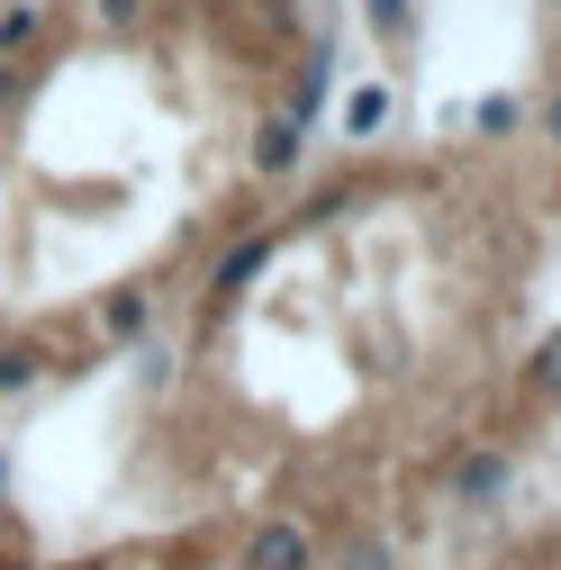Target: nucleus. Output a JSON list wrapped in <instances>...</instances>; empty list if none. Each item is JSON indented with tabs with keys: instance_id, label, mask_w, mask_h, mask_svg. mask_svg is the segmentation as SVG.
<instances>
[{
	"instance_id": "obj_1",
	"label": "nucleus",
	"mask_w": 561,
	"mask_h": 570,
	"mask_svg": "<svg viewBox=\"0 0 561 570\" xmlns=\"http://www.w3.org/2000/svg\"><path fill=\"white\" fill-rule=\"evenodd\" d=\"M254 570H308V543H299L291 525H272V534L254 543Z\"/></svg>"
}]
</instances>
